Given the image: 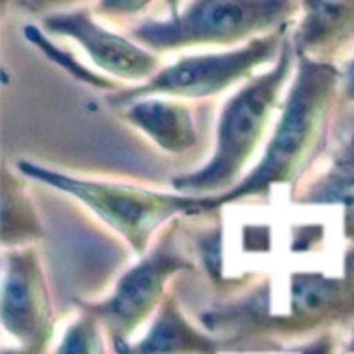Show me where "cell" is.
<instances>
[{"mask_svg": "<svg viewBox=\"0 0 354 354\" xmlns=\"http://www.w3.org/2000/svg\"><path fill=\"white\" fill-rule=\"evenodd\" d=\"M337 102L339 69L335 63L296 53V69L261 158L232 190L207 196L205 211L267 198L277 186H298L325 148Z\"/></svg>", "mask_w": 354, "mask_h": 354, "instance_id": "6da1fadb", "label": "cell"}, {"mask_svg": "<svg viewBox=\"0 0 354 354\" xmlns=\"http://www.w3.org/2000/svg\"><path fill=\"white\" fill-rule=\"evenodd\" d=\"M296 69V48L292 32L281 48V55L267 71H259L248 82L238 86L225 100L217 131L215 148L207 162L194 171L175 175L171 188L194 196H217L232 190L246 175L248 162L257 156L269 129L275 123V111L281 109V94Z\"/></svg>", "mask_w": 354, "mask_h": 354, "instance_id": "7a4b0ae2", "label": "cell"}, {"mask_svg": "<svg viewBox=\"0 0 354 354\" xmlns=\"http://www.w3.org/2000/svg\"><path fill=\"white\" fill-rule=\"evenodd\" d=\"M300 15V0H190L167 19H144L129 32L146 48L165 55L190 48H236Z\"/></svg>", "mask_w": 354, "mask_h": 354, "instance_id": "3957f363", "label": "cell"}, {"mask_svg": "<svg viewBox=\"0 0 354 354\" xmlns=\"http://www.w3.org/2000/svg\"><path fill=\"white\" fill-rule=\"evenodd\" d=\"M17 171L28 180L40 182L82 203L138 252L146 248L158 227L169 225L173 219L207 213V196L80 177L26 158L17 162Z\"/></svg>", "mask_w": 354, "mask_h": 354, "instance_id": "277c9868", "label": "cell"}, {"mask_svg": "<svg viewBox=\"0 0 354 354\" xmlns=\"http://www.w3.org/2000/svg\"><path fill=\"white\" fill-rule=\"evenodd\" d=\"M290 36V26L250 40L236 48L217 53L186 55L175 63L162 65L142 84L125 86L106 94L109 106L121 109L144 96H171L182 100H207L236 90L261 67L273 65Z\"/></svg>", "mask_w": 354, "mask_h": 354, "instance_id": "5b68a950", "label": "cell"}, {"mask_svg": "<svg viewBox=\"0 0 354 354\" xmlns=\"http://www.w3.org/2000/svg\"><path fill=\"white\" fill-rule=\"evenodd\" d=\"M42 28L73 40L100 73L127 86L146 82L162 67V55L102 26L90 5L50 13L42 17Z\"/></svg>", "mask_w": 354, "mask_h": 354, "instance_id": "8992f818", "label": "cell"}, {"mask_svg": "<svg viewBox=\"0 0 354 354\" xmlns=\"http://www.w3.org/2000/svg\"><path fill=\"white\" fill-rule=\"evenodd\" d=\"M121 119L142 131L158 150L182 156L198 144V125L188 100L144 96L119 109Z\"/></svg>", "mask_w": 354, "mask_h": 354, "instance_id": "52a82bcc", "label": "cell"}, {"mask_svg": "<svg viewBox=\"0 0 354 354\" xmlns=\"http://www.w3.org/2000/svg\"><path fill=\"white\" fill-rule=\"evenodd\" d=\"M292 42L298 55L333 61L354 46V0H300Z\"/></svg>", "mask_w": 354, "mask_h": 354, "instance_id": "ba28073f", "label": "cell"}, {"mask_svg": "<svg viewBox=\"0 0 354 354\" xmlns=\"http://www.w3.org/2000/svg\"><path fill=\"white\" fill-rule=\"evenodd\" d=\"M9 165L3 167V242L15 248L32 244L44 234L28 184Z\"/></svg>", "mask_w": 354, "mask_h": 354, "instance_id": "9c48e42d", "label": "cell"}, {"mask_svg": "<svg viewBox=\"0 0 354 354\" xmlns=\"http://www.w3.org/2000/svg\"><path fill=\"white\" fill-rule=\"evenodd\" d=\"M296 194V201L310 205H325L337 198H354V136L337 152L333 165H329V169L308 186H302V190Z\"/></svg>", "mask_w": 354, "mask_h": 354, "instance_id": "30bf717a", "label": "cell"}, {"mask_svg": "<svg viewBox=\"0 0 354 354\" xmlns=\"http://www.w3.org/2000/svg\"><path fill=\"white\" fill-rule=\"evenodd\" d=\"M24 36L28 42H32L34 46H38L50 61H55L61 69H65L71 77H75L77 82L86 84V86H92V88H98V90H106V92H115L119 90V82L115 77H109L104 73H98V71H92L88 69L86 65H82L75 57H71L69 53L61 50L59 46H55L48 36H44V32L36 26H26L24 28Z\"/></svg>", "mask_w": 354, "mask_h": 354, "instance_id": "8fae6325", "label": "cell"}, {"mask_svg": "<svg viewBox=\"0 0 354 354\" xmlns=\"http://www.w3.org/2000/svg\"><path fill=\"white\" fill-rule=\"evenodd\" d=\"M156 0H94L92 11L104 21H129L142 17Z\"/></svg>", "mask_w": 354, "mask_h": 354, "instance_id": "7c38bea8", "label": "cell"}, {"mask_svg": "<svg viewBox=\"0 0 354 354\" xmlns=\"http://www.w3.org/2000/svg\"><path fill=\"white\" fill-rule=\"evenodd\" d=\"M90 3H94V0H3V9L13 5L21 13L36 15V17H46L50 13L69 11V9H75V7L90 5Z\"/></svg>", "mask_w": 354, "mask_h": 354, "instance_id": "4fadbf2b", "label": "cell"}, {"mask_svg": "<svg viewBox=\"0 0 354 354\" xmlns=\"http://www.w3.org/2000/svg\"><path fill=\"white\" fill-rule=\"evenodd\" d=\"M63 354H94V339L92 333L77 329L71 333L67 346L63 348Z\"/></svg>", "mask_w": 354, "mask_h": 354, "instance_id": "5bb4252c", "label": "cell"}, {"mask_svg": "<svg viewBox=\"0 0 354 354\" xmlns=\"http://www.w3.org/2000/svg\"><path fill=\"white\" fill-rule=\"evenodd\" d=\"M339 100L354 104V55L339 69Z\"/></svg>", "mask_w": 354, "mask_h": 354, "instance_id": "9a60e30c", "label": "cell"}, {"mask_svg": "<svg viewBox=\"0 0 354 354\" xmlns=\"http://www.w3.org/2000/svg\"><path fill=\"white\" fill-rule=\"evenodd\" d=\"M165 5H167V15H175L184 7V0H165Z\"/></svg>", "mask_w": 354, "mask_h": 354, "instance_id": "2e32d148", "label": "cell"}]
</instances>
